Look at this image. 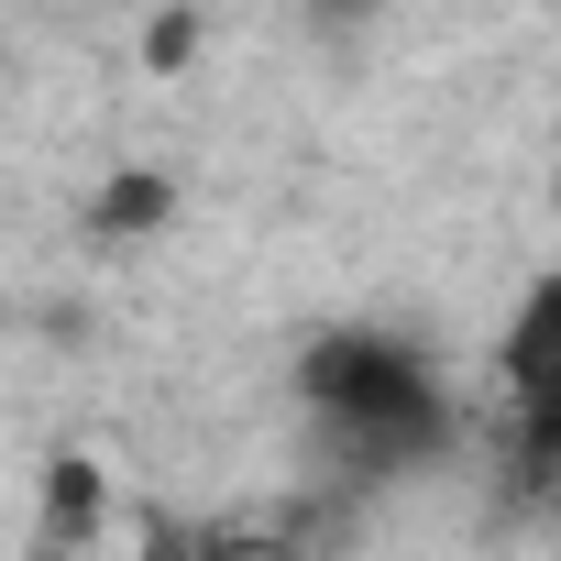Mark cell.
Wrapping results in <instances>:
<instances>
[{
  "instance_id": "6da1fadb",
  "label": "cell",
  "mask_w": 561,
  "mask_h": 561,
  "mask_svg": "<svg viewBox=\"0 0 561 561\" xmlns=\"http://www.w3.org/2000/svg\"><path fill=\"white\" fill-rule=\"evenodd\" d=\"M298 397H309V419H320V440H331L342 473H397V462L440 451V430H451L430 364L397 353V342H364V331H331L298 364Z\"/></svg>"
},
{
  "instance_id": "7a4b0ae2",
  "label": "cell",
  "mask_w": 561,
  "mask_h": 561,
  "mask_svg": "<svg viewBox=\"0 0 561 561\" xmlns=\"http://www.w3.org/2000/svg\"><path fill=\"white\" fill-rule=\"evenodd\" d=\"M506 397H517V440L539 462H561V264L517 298L506 320Z\"/></svg>"
}]
</instances>
